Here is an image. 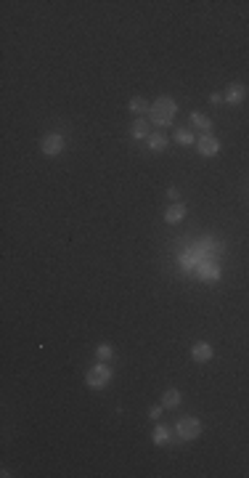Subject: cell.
Listing matches in <instances>:
<instances>
[{"instance_id": "30bf717a", "label": "cell", "mask_w": 249, "mask_h": 478, "mask_svg": "<svg viewBox=\"0 0 249 478\" xmlns=\"http://www.w3.org/2000/svg\"><path fill=\"white\" fill-rule=\"evenodd\" d=\"M185 218V205H173L167 213H164V221L167 223H180Z\"/></svg>"}, {"instance_id": "5b68a950", "label": "cell", "mask_w": 249, "mask_h": 478, "mask_svg": "<svg viewBox=\"0 0 249 478\" xmlns=\"http://www.w3.org/2000/svg\"><path fill=\"white\" fill-rule=\"evenodd\" d=\"M196 271H199V276H201V282H210V284H215L217 279H220V269H217V263H215L212 258H207V260H199Z\"/></svg>"}, {"instance_id": "7a4b0ae2", "label": "cell", "mask_w": 249, "mask_h": 478, "mask_svg": "<svg viewBox=\"0 0 249 478\" xmlns=\"http://www.w3.org/2000/svg\"><path fill=\"white\" fill-rule=\"evenodd\" d=\"M109 380H112V369H109L103 361H101V364H96V367H93L90 372L85 375V383L90 385V388H103V385H106Z\"/></svg>"}, {"instance_id": "52a82bcc", "label": "cell", "mask_w": 249, "mask_h": 478, "mask_svg": "<svg viewBox=\"0 0 249 478\" xmlns=\"http://www.w3.org/2000/svg\"><path fill=\"white\" fill-rule=\"evenodd\" d=\"M191 356H194V361H210L212 359V346L210 343H196L194 348H191Z\"/></svg>"}, {"instance_id": "ba28073f", "label": "cell", "mask_w": 249, "mask_h": 478, "mask_svg": "<svg viewBox=\"0 0 249 478\" xmlns=\"http://www.w3.org/2000/svg\"><path fill=\"white\" fill-rule=\"evenodd\" d=\"M244 99H246V88L244 85H239V83L236 85H228V90H225V101L228 104H241Z\"/></svg>"}, {"instance_id": "2e32d148", "label": "cell", "mask_w": 249, "mask_h": 478, "mask_svg": "<svg viewBox=\"0 0 249 478\" xmlns=\"http://www.w3.org/2000/svg\"><path fill=\"white\" fill-rule=\"evenodd\" d=\"M96 353H98V359H101V361H109V359L114 356V351H112V346H106V343H101V346L96 348Z\"/></svg>"}, {"instance_id": "9c48e42d", "label": "cell", "mask_w": 249, "mask_h": 478, "mask_svg": "<svg viewBox=\"0 0 249 478\" xmlns=\"http://www.w3.org/2000/svg\"><path fill=\"white\" fill-rule=\"evenodd\" d=\"M191 125L194 128H199L204 136H210V130H212V122H210V117H204V114H199V112H191Z\"/></svg>"}, {"instance_id": "4fadbf2b", "label": "cell", "mask_w": 249, "mask_h": 478, "mask_svg": "<svg viewBox=\"0 0 249 478\" xmlns=\"http://www.w3.org/2000/svg\"><path fill=\"white\" fill-rule=\"evenodd\" d=\"M151 106H149V101L143 99V96H135L133 101H130V112H135V114H143V112H149Z\"/></svg>"}, {"instance_id": "e0dca14e", "label": "cell", "mask_w": 249, "mask_h": 478, "mask_svg": "<svg viewBox=\"0 0 249 478\" xmlns=\"http://www.w3.org/2000/svg\"><path fill=\"white\" fill-rule=\"evenodd\" d=\"M167 436H170V433H167V428H164V425H159L157 430H154V444H159V446H162V444L167 441Z\"/></svg>"}, {"instance_id": "d6986e66", "label": "cell", "mask_w": 249, "mask_h": 478, "mask_svg": "<svg viewBox=\"0 0 249 478\" xmlns=\"http://www.w3.org/2000/svg\"><path fill=\"white\" fill-rule=\"evenodd\" d=\"M149 414H151V417H154V420H157V417H159V414H162V407H151V409H149Z\"/></svg>"}, {"instance_id": "5bb4252c", "label": "cell", "mask_w": 249, "mask_h": 478, "mask_svg": "<svg viewBox=\"0 0 249 478\" xmlns=\"http://www.w3.org/2000/svg\"><path fill=\"white\" fill-rule=\"evenodd\" d=\"M151 133H149V125L143 120H135L133 122V138H149Z\"/></svg>"}, {"instance_id": "ac0fdd59", "label": "cell", "mask_w": 249, "mask_h": 478, "mask_svg": "<svg viewBox=\"0 0 249 478\" xmlns=\"http://www.w3.org/2000/svg\"><path fill=\"white\" fill-rule=\"evenodd\" d=\"M180 266L183 269H194V266H199V260H196V255H180Z\"/></svg>"}, {"instance_id": "9a60e30c", "label": "cell", "mask_w": 249, "mask_h": 478, "mask_svg": "<svg viewBox=\"0 0 249 478\" xmlns=\"http://www.w3.org/2000/svg\"><path fill=\"white\" fill-rule=\"evenodd\" d=\"M175 141L183 144V146H189V144H194V133L185 130V128H178V130H175Z\"/></svg>"}, {"instance_id": "7c38bea8", "label": "cell", "mask_w": 249, "mask_h": 478, "mask_svg": "<svg viewBox=\"0 0 249 478\" xmlns=\"http://www.w3.org/2000/svg\"><path fill=\"white\" fill-rule=\"evenodd\" d=\"M146 141H149V149H151V151H159V149L167 146V136H164V133H151Z\"/></svg>"}, {"instance_id": "6da1fadb", "label": "cell", "mask_w": 249, "mask_h": 478, "mask_svg": "<svg viewBox=\"0 0 249 478\" xmlns=\"http://www.w3.org/2000/svg\"><path fill=\"white\" fill-rule=\"evenodd\" d=\"M175 112H178V104L170 99V96H159L157 101L151 104V109H149V120L154 122V125L167 128V125H173Z\"/></svg>"}, {"instance_id": "277c9868", "label": "cell", "mask_w": 249, "mask_h": 478, "mask_svg": "<svg viewBox=\"0 0 249 478\" xmlns=\"http://www.w3.org/2000/svg\"><path fill=\"white\" fill-rule=\"evenodd\" d=\"M40 149H43V154H45V157H56V154H61V151H64V138H61L58 133H48V136L43 138Z\"/></svg>"}, {"instance_id": "8fae6325", "label": "cell", "mask_w": 249, "mask_h": 478, "mask_svg": "<svg viewBox=\"0 0 249 478\" xmlns=\"http://www.w3.org/2000/svg\"><path fill=\"white\" fill-rule=\"evenodd\" d=\"M178 404H180V393H178L175 388H167L164 396H162V407H164V409H173V407H178Z\"/></svg>"}, {"instance_id": "8992f818", "label": "cell", "mask_w": 249, "mask_h": 478, "mask_svg": "<svg viewBox=\"0 0 249 478\" xmlns=\"http://www.w3.org/2000/svg\"><path fill=\"white\" fill-rule=\"evenodd\" d=\"M217 151H220L217 138H212V136H201L199 138V154H204V157H215Z\"/></svg>"}, {"instance_id": "3957f363", "label": "cell", "mask_w": 249, "mask_h": 478, "mask_svg": "<svg viewBox=\"0 0 249 478\" xmlns=\"http://www.w3.org/2000/svg\"><path fill=\"white\" fill-rule=\"evenodd\" d=\"M178 438H183V441H191V438H196L199 433H201V423L196 420V417H183L180 423H178Z\"/></svg>"}]
</instances>
